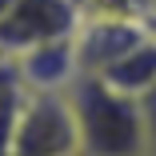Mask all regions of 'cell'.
<instances>
[{
	"instance_id": "7",
	"label": "cell",
	"mask_w": 156,
	"mask_h": 156,
	"mask_svg": "<svg viewBox=\"0 0 156 156\" xmlns=\"http://www.w3.org/2000/svg\"><path fill=\"white\" fill-rule=\"evenodd\" d=\"M24 100H28V88H24L20 72L12 68V60L4 56L0 60V156H4V148H8V136L16 128V116L24 108Z\"/></svg>"
},
{
	"instance_id": "2",
	"label": "cell",
	"mask_w": 156,
	"mask_h": 156,
	"mask_svg": "<svg viewBox=\"0 0 156 156\" xmlns=\"http://www.w3.org/2000/svg\"><path fill=\"white\" fill-rule=\"evenodd\" d=\"M4 156H80L64 92H28Z\"/></svg>"
},
{
	"instance_id": "8",
	"label": "cell",
	"mask_w": 156,
	"mask_h": 156,
	"mask_svg": "<svg viewBox=\"0 0 156 156\" xmlns=\"http://www.w3.org/2000/svg\"><path fill=\"white\" fill-rule=\"evenodd\" d=\"M136 104H140V120H144V136H148V156H152V152H156V84L140 92V96H136Z\"/></svg>"
},
{
	"instance_id": "11",
	"label": "cell",
	"mask_w": 156,
	"mask_h": 156,
	"mask_svg": "<svg viewBox=\"0 0 156 156\" xmlns=\"http://www.w3.org/2000/svg\"><path fill=\"white\" fill-rule=\"evenodd\" d=\"M152 156H156V152H152Z\"/></svg>"
},
{
	"instance_id": "5",
	"label": "cell",
	"mask_w": 156,
	"mask_h": 156,
	"mask_svg": "<svg viewBox=\"0 0 156 156\" xmlns=\"http://www.w3.org/2000/svg\"><path fill=\"white\" fill-rule=\"evenodd\" d=\"M8 60H12V68L20 72V80H24L28 92H64V88L80 76L72 36L32 44V48H24V52L8 56Z\"/></svg>"
},
{
	"instance_id": "10",
	"label": "cell",
	"mask_w": 156,
	"mask_h": 156,
	"mask_svg": "<svg viewBox=\"0 0 156 156\" xmlns=\"http://www.w3.org/2000/svg\"><path fill=\"white\" fill-rule=\"evenodd\" d=\"M0 60H4V56H0Z\"/></svg>"
},
{
	"instance_id": "9",
	"label": "cell",
	"mask_w": 156,
	"mask_h": 156,
	"mask_svg": "<svg viewBox=\"0 0 156 156\" xmlns=\"http://www.w3.org/2000/svg\"><path fill=\"white\" fill-rule=\"evenodd\" d=\"M8 4H12V0H0V16H4V8H8Z\"/></svg>"
},
{
	"instance_id": "3",
	"label": "cell",
	"mask_w": 156,
	"mask_h": 156,
	"mask_svg": "<svg viewBox=\"0 0 156 156\" xmlns=\"http://www.w3.org/2000/svg\"><path fill=\"white\" fill-rule=\"evenodd\" d=\"M84 20V0H12L0 16V56H16L32 44L72 36Z\"/></svg>"
},
{
	"instance_id": "1",
	"label": "cell",
	"mask_w": 156,
	"mask_h": 156,
	"mask_svg": "<svg viewBox=\"0 0 156 156\" xmlns=\"http://www.w3.org/2000/svg\"><path fill=\"white\" fill-rule=\"evenodd\" d=\"M64 96L72 108L80 156H148V136L136 96L112 88L92 72H80L64 88Z\"/></svg>"
},
{
	"instance_id": "4",
	"label": "cell",
	"mask_w": 156,
	"mask_h": 156,
	"mask_svg": "<svg viewBox=\"0 0 156 156\" xmlns=\"http://www.w3.org/2000/svg\"><path fill=\"white\" fill-rule=\"evenodd\" d=\"M144 32H148V24H144V20L112 16V12H84L80 28L72 32L80 72H104L112 60H116L120 52H128Z\"/></svg>"
},
{
	"instance_id": "6",
	"label": "cell",
	"mask_w": 156,
	"mask_h": 156,
	"mask_svg": "<svg viewBox=\"0 0 156 156\" xmlns=\"http://www.w3.org/2000/svg\"><path fill=\"white\" fill-rule=\"evenodd\" d=\"M92 76L108 80L112 88L128 92V96H140L144 88H152V84H156V32L148 28V32H144L128 52H120L104 72H92Z\"/></svg>"
}]
</instances>
